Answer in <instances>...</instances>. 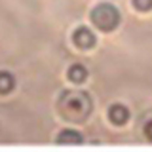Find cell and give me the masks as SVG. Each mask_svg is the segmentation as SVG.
I'll use <instances>...</instances> for the list:
<instances>
[{
	"label": "cell",
	"instance_id": "cell-2",
	"mask_svg": "<svg viewBox=\"0 0 152 152\" xmlns=\"http://www.w3.org/2000/svg\"><path fill=\"white\" fill-rule=\"evenodd\" d=\"M89 19H91V23L99 28V31L112 32L114 28L120 25L122 15H120V12H118V8L114 6V4L103 2V4H97V6L91 10Z\"/></svg>",
	"mask_w": 152,
	"mask_h": 152
},
{
	"label": "cell",
	"instance_id": "cell-4",
	"mask_svg": "<svg viewBox=\"0 0 152 152\" xmlns=\"http://www.w3.org/2000/svg\"><path fill=\"white\" fill-rule=\"evenodd\" d=\"M108 120H110L114 126H124V124H127V120H129V110H127V107L122 104V103L110 104V108H108Z\"/></svg>",
	"mask_w": 152,
	"mask_h": 152
},
{
	"label": "cell",
	"instance_id": "cell-7",
	"mask_svg": "<svg viewBox=\"0 0 152 152\" xmlns=\"http://www.w3.org/2000/svg\"><path fill=\"white\" fill-rule=\"evenodd\" d=\"M15 88V76L8 70H0V95H8Z\"/></svg>",
	"mask_w": 152,
	"mask_h": 152
},
{
	"label": "cell",
	"instance_id": "cell-8",
	"mask_svg": "<svg viewBox=\"0 0 152 152\" xmlns=\"http://www.w3.org/2000/svg\"><path fill=\"white\" fill-rule=\"evenodd\" d=\"M131 4L137 12H150L152 10V0H131Z\"/></svg>",
	"mask_w": 152,
	"mask_h": 152
},
{
	"label": "cell",
	"instance_id": "cell-3",
	"mask_svg": "<svg viewBox=\"0 0 152 152\" xmlns=\"http://www.w3.org/2000/svg\"><path fill=\"white\" fill-rule=\"evenodd\" d=\"M72 44L78 48V50H91V48L97 44V36L93 34V31L89 27H76L72 32Z\"/></svg>",
	"mask_w": 152,
	"mask_h": 152
},
{
	"label": "cell",
	"instance_id": "cell-1",
	"mask_svg": "<svg viewBox=\"0 0 152 152\" xmlns=\"http://www.w3.org/2000/svg\"><path fill=\"white\" fill-rule=\"evenodd\" d=\"M93 103L86 91H65L57 101V110L66 122L80 124L91 114Z\"/></svg>",
	"mask_w": 152,
	"mask_h": 152
},
{
	"label": "cell",
	"instance_id": "cell-9",
	"mask_svg": "<svg viewBox=\"0 0 152 152\" xmlns=\"http://www.w3.org/2000/svg\"><path fill=\"white\" fill-rule=\"evenodd\" d=\"M142 131H145V137H146V139L152 141V118L145 124V129H142Z\"/></svg>",
	"mask_w": 152,
	"mask_h": 152
},
{
	"label": "cell",
	"instance_id": "cell-6",
	"mask_svg": "<svg viewBox=\"0 0 152 152\" xmlns=\"http://www.w3.org/2000/svg\"><path fill=\"white\" fill-rule=\"evenodd\" d=\"M66 76H69V80L74 82V84H84L86 80H88V69H86L84 65H80V63H74V65L69 66Z\"/></svg>",
	"mask_w": 152,
	"mask_h": 152
},
{
	"label": "cell",
	"instance_id": "cell-5",
	"mask_svg": "<svg viewBox=\"0 0 152 152\" xmlns=\"http://www.w3.org/2000/svg\"><path fill=\"white\" fill-rule=\"evenodd\" d=\"M82 141H84L82 133L76 129H70V127L59 131V135H57V142L59 145H80Z\"/></svg>",
	"mask_w": 152,
	"mask_h": 152
}]
</instances>
